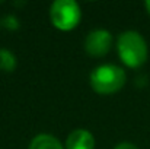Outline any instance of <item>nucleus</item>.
I'll return each instance as SVG.
<instances>
[{
	"label": "nucleus",
	"instance_id": "obj_1",
	"mask_svg": "<svg viewBox=\"0 0 150 149\" xmlns=\"http://www.w3.org/2000/svg\"><path fill=\"white\" fill-rule=\"evenodd\" d=\"M121 61L128 67H140L147 60V44L137 31H124L117 41Z\"/></svg>",
	"mask_w": 150,
	"mask_h": 149
},
{
	"label": "nucleus",
	"instance_id": "obj_2",
	"mask_svg": "<svg viewBox=\"0 0 150 149\" xmlns=\"http://www.w3.org/2000/svg\"><path fill=\"white\" fill-rule=\"evenodd\" d=\"M125 72L115 64H102L91 73V86L100 95H111L118 92L125 83Z\"/></svg>",
	"mask_w": 150,
	"mask_h": 149
},
{
	"label": "nucleus",
	"instance_id": "obj_3",
	"mask_svg": "<svg viewBox=\"0 0 150 149\" xmlns=\"http://www.w3.org/2000/svg\"><path fill=\"white\" fill-rule=\"evenodd\" d=\"M82 18L79 4L74 0H55L51 4L50 19L52 25L60 31L74 29Z\"/></svg>",
	"mask_w": 150,
	"mask_h": 149
},
{
	"label": "nucleus",
	"instance_id": "obj_4",
	"mask_svg": "<svg viewBox=\"0 0 150 149\" xmlns=\"http://www.w3.org/2000/svg\"><path fill=\"white\" fill-rule=\"evenodd\" d=\"M112 46V35L106 29L91 31L85 40V50L89 56L102 57L105 56Z\"/></svg>",
	"mask_w": 150,
	"mask_h": 149
},
{
	"label": "nucleus",
	"instance_id": "obj_5",
	"mask_svg": "<svg viewBox=\"0 0 150 149\" xmlns=\"http://www.w3.org/2000/svg\"><path fill=\"white\" fill-rule=\"evenodd\" d=\"M66 149H95V139L91 132L76 129L67 136Z\"/></svg>",
	"mask_w": 150,
	"mask_h": 149
},
{
	"label": "nucleus",
	"instance_id": "obj_6",
	"mask_svg": "<svg viewBox=\"0 0 150 149\" xmlns=\"http://www.w3.org/2000/svg\"><path fill=\"white\" fill-rule=\"evenodd\" d=\"M29 149H64L63 145L60 143L58 139H55L51 135H38L31 140Z\"/></svg>",
	"mask_w": 150,
	"mask_h": 149
},
{
	"label": "nucleus",
	"instance_id": "obj_7",
	"mask_svg": "<svg viewBox=\"0 0 150 149\" xmlns=\"http://www.w3.org/2000/svg\"><path fill=\"white\" fill-rule=\"evenodd\" d=\"M16 69V57L12 51L0 48V70L13 72Z\"/></svg>",
	"mask_w": 150,
	"mask_h": 149
},
{
	"label": "nucleus",
	"instance_id": "obj_8",
	"mask_svg": "<svg viewBox=\"0 0 150 149\" xmlns=\"http://www.w3.org/2000/svg\"><path fill=\"white\" fill-rule=\"evenodd\" d=\"M0 25L3 28L9 29V31H15V29L19 28V19L16 16H13V15H7V16L0 19Z\"/></svg>",
	"mask_w": 150,
	"mask_h": 149
},
{
	"label": "nucleus",
	"instance_id": "obj_9",
	"mask_svg": "<svg viewBox=\"0 0 150 149\" xmlns=\"http://www.w3.org/2000/svg\"><path fill=\"white\" fill-rule=\"evenodd\" d=\"M114 149H139L136 145H133V143H128V142H122V143H120V145H117Z\"/></svg>",
	"mask_w": 150,
	"mask_h": 149
},
{
	"label": "nucleus",
	"instance_id": "obj_10",
	"mask_svg": "<svg viewBox=\"0 0 150 149\" xmlns=\"http://www.w3.org/2000/svg\"><path fill=\"white\" fill-rule=\"evenodd\" d=\"M144 6H146V9H147V12H149V15H150V0L146 1V4H144Z\"/></svg>",
	"mask_w": 150,
	"mask_h": 149
}]
</instances>
